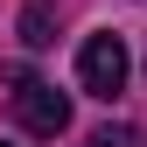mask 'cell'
<instances>
[{"instance_id":"277c9868","label":"cell","mask_w":147,"mask_h":147,"mask_svg":"<svg viewBox=\"0 0 147 147\" xmlns=\"http://www.w3.org/2000/svg\"><path fill=\"white\" fill-rule=\"evenodd\" d=\"M91 147H133V133H98Z\"/></svg>"},{"instance_id":"3957f363","label":"cell","mask_w":147,"mask_h":147,"mask_svg":"<svg viewBox=\"0 0 147 147\" xmlns=\"http://www.w3.org/2000/svg\"><path fill=\"white\" fill-rule=\"evenodd\" d=\"M14 35H21L28 49H49V42H56V7H42V0H35V7H21Z\"/></svg>"},{"instance_id":"5b68a950","label":"cell","mask_w":147,"mask_h":147,"mask_svg":"<svg viewBox=\"0 0 147 147\" xmlns=\"http://www.w3.org/2000/svg\"><path fill=\"white\" fill-rule=\"evenodd\" d=\"M0 147H7V140H0Z\"/></svg>"},{"instance_id":"7a4b0ae2","label":"cell","mask_w":147,"mask_h":147,"mask_svg":"<svg viewBox=\"0 0 147 147\" xmlns=\"http://www.w3.org/2000/svg\"><path fill=\"white\" fill-rule=\"evenodd\" d=\"M77 84L91 91V98H105V105L126 91V42L119 35H91V42L77 49Z\"/></svg>"},{"instance_id":"6da1fadb","label":"cell","mask_w":147,"mask_h":147,"mask_svg":"<svg viewBox=\"0 0 147 147\" xmlns=\"http://www.w3.org/2000/svg\"><path fill=\"white\" fill-rule=\"evenodd\" d=\"M7 84H14V119H21V133H35V140H56L63 126H70V98H63L56 84L28 77V70H7Z\"/></svg>"}]
</instances>
